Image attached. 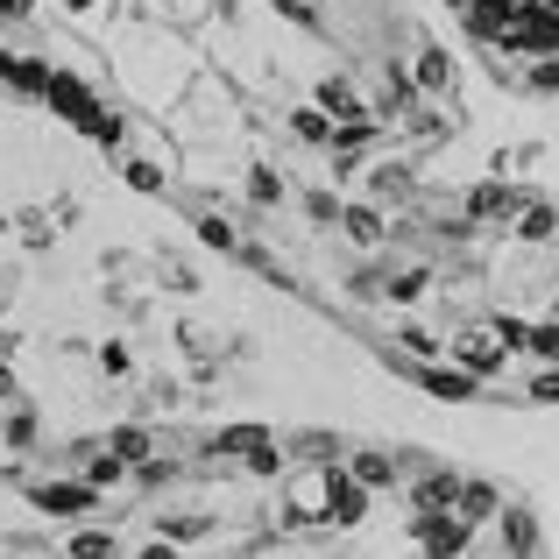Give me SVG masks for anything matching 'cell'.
<instances>
[{"mask_svg": "<svg viewBox=\"0 0 559 559\" xmlns=\"http://www.w3.org/2000/svg\"><path fill=\"white\" fill-rule=\"evenodd\" d=\"M99 489H79V481H43L36 489V510L43 518H79V510H93Z\"/></svg>", "mask_w": 559, "mask_h": 559, "instance_id": "obj_1", "label": "cell"}, {"mask_svg": "<svg viewBox=\"0 0 559 559\" xmlns=\"http://www.w3.org/2000/svg\"><path fill=\"white\" fill-rule=\"evenodd\" d=\"M418 546L432 552V559H453L467 546V524L461 518H418Z\"/></svg>", "mask_w": 559, "mask_h": 559, "instance_id": "obj_2", "label": "cell"}, {"mask_svg": "<svg viewBox=\"0 0 559 559\" xmlns=\"http://www.w3.org/2000/svg\"><path fill=\"white\" fill-rule=\"evenodd\" d=\"M411 503H418V518H453V503H461V481H453V475H425L418 489H411Z\"/></svg>", "mask_w": 559, "mask_h": 559, "instance_id": "obj_3", "label": "cell"}, {"mask_svg": "<svg viewBox=\"0 0 559 559\" xmlns=\"http://www.w3.org/2000/svg\"><path fill=\"white\" fill-rule=\"evenodd\" d=\"M326 496H333V510H326L333 524H361V518H369V489H361L355 475H333V481H326Z\"/></svg>", "mask_w": 559, "mask_h": 559, "instance_id": "obj_4", "label": "cell"}, {"mask_svg": "<svg viewBox=\"0 0 559 559\" xmlns=\"http://www.w3.org/2000/svg\"><path fill=\"white\" fill-rule=\"evenodd\" d=\"M319 107H326V121H347V128L369 114V107H361V93H355L347 79H326V85H319Z\"/></svg>", "mask_w": 559, "mask_h": 559, "instance_id": "obj_5", "label": "cell"}, {"mask_svg": "<svg viewBox=\"0 0 559 559\" xmlns=\"http://www.w3.org/2000/svg\"><path fill=\"white\" fill-rule=\"evenodd\" d=\"M532 199H518V191H503V185H481L475 199H467V213L475 219H510V213H524Z\"/></svg>", "mask_w": 559, "mask_h": 559, "instance_id": "obj_6", "label": "cell"}, {"mask_svg": "<svg viewBox=\"0 0 559 559\" xmlns=\"http://www.w3.org/2000/svg\"><path fill=\"white\" fill-rule=\"evenodd\" d=\"M503 546H510V559L538 552V518H532V510H503Z\"/></svg>", "mask_w": 559, "mask_h": 559, "instance_id": "obj_7", "label": "cell"}, {"mask_svg": "<svg viewBox=\"0 0 559 559\" xmlns=\"http://www.w3.org/2000/svg\"><path fill=\"white\" fill-rule=\"evenodd\" d=\"M496 510H503V503H496L489 481H461V503H453V518H461V524H481V518H496Z\"/></svg>", "mask_w": 559, "mask_h": 559, "instance_id": "obj_8", "label": "cell"}, {"mask_svg": "<svg viewBox=\"0 0 559 559\" xmlns=\"http://www.w3.org/2000/svg\"><path fill=\"white\" fill-rule=\"evenodd\" d=\"M390 475H396L390 453H355V481L361 489H390Z\"/></svg>", "mask_w": 559, "mask_h": 559, "instance_id": "obj_9", "label": "cell"}, {"mask_svg": "<svg viewBox=\"0 0 559 559\" xmlns=\"http://www.w3.org/2000/svg\"><path fill=\"white\" fill-rule=\"evenodd\" d=\"M425 390L447 396V404H461V396H475V376H461V369H432V376H425Z\"/></svg>", "mask_w": 559, "mask_h": 559, "instance_id": "obj_10", "label": "cell"}, {"mask_svg": "<svg viewBox=\"0 0 559 559\" xmlns=\"http://www.w3.org/2000/svg\"><path fill=\"white\" fill-rule=\"evenodd\" d=\"M107 447H114V461H128V467L150 461V432H135V425H121V432H114Z\"/></svg>", "mask_w": 559, "mask_h": 559, "instance_id": "obj_11", "label": "cell"}, {"mask_svg": "<svg viewBox=\"0 0 559 559\" xmlns=\"http://www.w3.org/2000/svg\"><path fill=\"white\" fill-rule=\"evenodd\" d=\"M255 447H270V432H255V425H234L213 439V453H255Z\"/></svg>", "mask_w": 559, "mask_h": 559, "instance_id": "obj_12", "label": "cell"}, {"mask_svg": "<svg viewBox=\"0 0 559 559\" xmlns=\"http://www.w3.org/2000/svg\"><path fill=\"white\" fill-rule=\"evenodd\" d=\"M298 135H305V142H341V128H333L326 114H312V107H305V114H298Z\"/></svg>", "mask_w": 559, "mask_h": 559, "instance_id": "obj_13", "label": "cell"}, {"mask_svg": "<svg viewBox=\"0 0 559 559\" xmlns=\"http://www.w3.org/2000/svg\"><path fill=\"white\" fill-rule=\"evenodd\" d=\"M447 79H453V64H447L439 50H425V64H418V85H425V93H439Z\"/></svg>", "mask_w": 559, "mask_h": 559, "instance_id": "obj_14", "label": "cell"}, {"mask_svg": "<svg viewBox=\"0 0 559 559\" xmlns=\"http://www.w3.org/2000/svg\"><path fill=\"white\" fill-rule=\"evenodd\" d=\"M71 559H114V538H107V532H85V538H71Z\"/></svg>", "mask_w": 559, "mask_h": 559, "instance_id": "obj_15", "label": "cell"}, {"mask_svg": "<svg viewBox=\"0 0 559 559\" xmlns=\"http://www.w3.org/2000/svg\"><path fill=\"white\" fill-rule=\"evenodd\" d=\"M404 99H411V79H404V71H390V79H382V99H376V107H382V114H396Z\"/></svg>", "mask_w": 559, "mask_h": 559, "instance_id": "obj_16", "label": "cell"}, {"mask_svg": "<svg viewBox=\"0 0 559 559\" xmlns=\"http://www.w3.org/2000/svg\"><path fill=\"white\" fill-rule=\"evenodd\" d=\"M347 227H355L361 241H382V219H376V213H347Z\"/></svg>", "mask_w": 559, "mask_h": 559, "instance_id": "obj_17", "label": "cell"}, {"mask_svg": "<svg viewBox=\"0 0 559 559\" xmlns=\"http://www.w3.org/2000/svg\"><path fill=\"white\" fill-rule=\"evenodd\" d=\"M121 467H128V461H114V453H93V489H99V481H114Z\"/></svg>", "mask_w": 559, "mask_h": 559, "instance_id": "obj_18", "label": "cell"}, {"mask_svg": "<svg viewBox=\"0 0 559 559\" xmlns=\"http://www.w3.org/2000/svg\"><path fill=\"white\" fill-rule=\"evenodd\" d=\"M142 559H178V552H170V546H142Z\"/></svg>", "mask_w": 559, "mask_h": 559, "instance_id": "obj_19", "label": "cell"}, {"mask_svg": "<svg viewBox=\"0 0 559 559\" xmlns=\"http://www.w3.org/2000/svg\"><path fill=\"white\" fill-rule=\"evenodd\" d=\"M0 14H28V0H0Z\"/></svg>", "mask_w": 559, "mask_h": 559, "instance_id": "obj_20", "label": "cell"}, {"mask_svg": "<svg viewBox=\"0 0 559 559\" xmlns=\"http://www.w3.org/2000/svg\"><path fill=\"white\" fill-rule=\"evenodd\" d=\"M0 396H14V376L8 369H0Z\"/></svg>", "mask_w": 559, "mask_h": 559, "instance_id": "obj_21", "label": "cell"}, {"mask_svg": "<svg viewBox=\"0 0 559 559\" xmlns=\"http://www.w3.org/2000/svg\"><path fill=\"white\" fill-rule=\"evenodd\" d=\"M0 71H8V64H0Z\"/></svg>", "mask_w": 559, "mask_h": 559, "instance_id": "obj_22", "label": "cell"}]
</instances>
